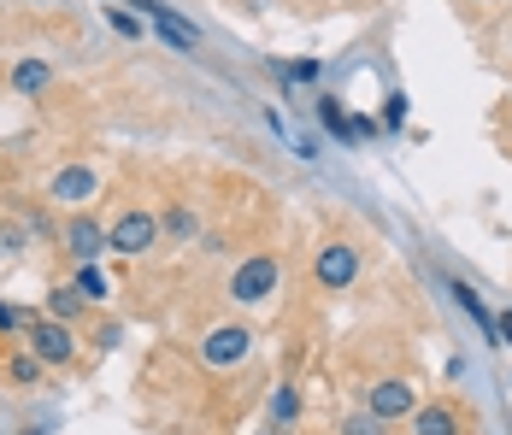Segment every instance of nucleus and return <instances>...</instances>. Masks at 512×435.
I'll return each instance as SVG.
<instances>
[{
    "mask_svg": "<svg viewBox=\"0 0 512 435\" xmlns=\"http://www.w3.org/2000/svg\"><path fill=\"white\" fill-rule=\"evenodd\" d=\"M283 283V265L271 259V253H254L248 265H236V277H230V300L236 306H265L271 294Z\"/></svg>",
    "mask_w": 512,
    "mask_h": 435,
    "instance_id": "nucleus-1",
    "label": "nucleus"
},
{
    "mask_svg": "<svg viewBox=\"0 0 512 435\" xmlns=\"http://www.w3.org/2000/svg\"><path fill=\"white\" fill-rule=\"evenodd\" d=\"M248 353H254V330H248V324H212L206 341H201V359L212 371H236Z\"/></svg>",
    "mask_w": 512,
    "mask_h": 435,
    "instance_id": "nucleus-2",
    "label": "nucleus"
},
{
    "mask_svg": "<svg viewBox=\"0 0 512 435\" xmlns=\"http://www.w3.org/2000/svg\"><path fill=\"white\" fill-rule=\"evenodd\" d=\"M154 242H159V218H154V212H124V218L106 230V247H112V253H124V259H142Z\"/></svg>",
    "mask_w": 512,
    "mask_h": 435,
    "instance_id": "nucleus-3",
    "label": "nucleus"
},
{
    "mask_svg": "<svg viewBox=\"0 0 512 435\" xmlns=\"http://www.w3.org/2000/svg\"><path fill=\"white\" fill-rule=\"evenodd\" d=\"M365 412H377L383 424L412 418V412H418V388H412L407 377H383V383H371V394H365Z\"/></svg>",
    "mask_w": 512,
    "mask_h": 435,
    "instance_id": "nucleus-4",
    "label": "nucleus"
},
{
    "mask_svg": "<svg viewBox=\"0 0 512 435\" xmlns=\"http://www.w3.org/2000/svg\"><path fill=\"white\" fill-rule=\"evenodd\" d=\"M30 353H36L42 365H71V359H77V336H71L59 318H36V324H30Z\"/></svg>",
    "mask_w": 512,
    "mask_h": 435,
    "instance_id": "nucleus-5",
    "label": "nucleus"
},
{
    "mask_svg": "<svg viewBox=\"0 0 512 435\" xmlns=\"http://www.w3.org/2000/svg\"><path fill=\"white\" fill-rule=\"evenodd\" d=\"M312 277H318L324 289H348V283L359 277V253L348 242H324L318 259H312Z\"/></svg>",
    "mask_w": 512,
    "mask_h": 435,
    "instance_id": "nucleus-6",
    "label": "nucleus"
},
{
    "mask_svg": "<svg viewBox=\"0 0 512 435\" xmlns=\"http://www.w3.org/2000/svg\"><path fill=\"white\" fill-rule=\"evenodd\" d=\"M95 189H101V183H95V171H89V165H65V171L48 183V200H59V206H77V212H83V206L95 200Z\"/></svg>",
    "mask_w": 512,
    "mask_h": 435,
    "instance_id": "nucleus-7",
    "label": "nucleus"
},
{
    "mask_svg": "<svg viewBox=\"0 0 512 435\" xmlns=\"http://www.w3.org/2000/svg\"><path fill=\"white\" fill-rule=\"evenodd\" d=\"M65 253H71L77 265H95V259L106 253V230L95 224V218H83V212H77V218L65 224Z\"/></svg>",
    "mask_w": 512,
    "mask_h": 435,
    "instance_id": "nucleus-8",
    "label": "nucleus"
},
{
    "mask_svg": "<svg viewBox=\"0 0 512 435\" xmlns=\"http://www.w3.org/2000/svg\"><path fill=\"white\" fill-rule=\"evenodd\" d=\"M412 430H418V435H460V406L430 400V406H418V412H412Z\"/></svg>",
    "mask_w": 512,
    "mask_h": 435,
    "instance_id": "nucleus-9",
    "label": "nucleus"
},
{
    "mask_svg": "<svg viewBox=\"0 0 512 435\" xmlns=\"http://www.w3.org/2000/svg\"><path fill=\"white\" fill-rule=\"evenodd\" d=\"M159 24V36H165V48H195V42H201V30H195V24H189V18H177V12H171V6H165V12H159L154 18Z\"/></svg>",
    "mask_w": 512,
    "mask_h": 435,
    "instance_id": "nucleus-10",
    "label": "nucleus"
},
{
    "mask_svg": "<svg viewBox=\"0 0 512 435\" xmlns=\"http://www.w3.org/2000/svg\"><path fill=\"white\" fill-rule=\"evenodd\" d=\"M48 83H53L48 59H18V65H12V89H18V95H42Z\"/></svg>",
    "mask_w": 512,
    "mask_h": 435,
    "instance_id": "nucleus-11",
    "label": "nucleus"
},
{
    "mask_svg": "<svg viewBox=\"0 0 512 435\" xmlns=\"http://www.w3.org/2000/svg\"><path fill=\"white\" fill-rule=\"evenodd\" d=\"M312 112H318V124H324V130H330V136H336V142H354L359 130H354V118H348V112H342V100H318V106H312Z\"/></svg>",
    "mask_w": 512,
    "mask_h": 435,
    "instance_id": "nucleus-12",
    "label": "nucleus"
},
{
    "mask_svg": "<svg viewBox=\"0 0 512 435\" xmlns=\"http://www.w3.org/2000/svg\"><path fill=\"white\" fill-rule=\"evenodd\" d=\"M454 300H460L465 312L477 318V330H483V336H495V318H489V306L477 300V289H465V283H454Z\"/></svg>",
    "mask_w": 512,
    "mask_h": 435,
    "instance_id": "nucleus-13",
    "label": "nucleus"
},
{
    "mask_svg": "<svg viewBox=\"0 0 512 435\" xmlns=\"http://www.w3.org/2000/svg\"><path fill=\"white\" fill-rule=\"evenodd\" d=\"M71 289H77L83 300H89V306H95V300H106V277L95 271V265H77V277H71Z\"/></svg>",
    "mask_w": 512,
    "mask_h": 435,
    "instance_id": "nucleus-14",
    "label": "nucleus"
},
{
    "mask_svg": "<svg viewBox=\"0 0 512 435\" xmlns=\"http://www.w3.org/2000/svg\"><path fill=\"white\" fill-rule=\"evenodd\" d=\"M53 318H59V324H65V318H77V312H83V306H89V300H83V294L77 289H53Z\"/></svg>",
    "mask_w": 512,
    "mask_h": 435,
    "instance_id": "nucleus-15",
    "label": "nucleus"
},
{
    "mask_svg": "<svg viewBox=\"0 0 512 435\" xmlns=\"http://www.w3.org/2000/svg\"><path fill=\"white\" fill-rule=\"evenodd\" d=\"M295 412H301V394H295V388H277V394H271V418H277V424H295Z\"/></svg>",
    "mask_w": 512,
    "mask_h": 435,
    "instance_id": "nucleus-16",
    "label": "nucleus"
},
{
    "mask_svg": "<svg viewBox=\"0 0 512 435\" xmlns=\"http://www.w3.org/2000/svg\"><path fill=\"white\" fill-rule=\"evenodd\" d=\"M165 230H171L177 242H189V236H195V212H189V206H171V212H165Z\"/></svg>",
    "mask_w": 512,
    "mask_h": 435,
    "instance_id": "nucleus-17",
    "label": "nucleus"
},
{
    "mask_svg": "<svg viewBox=\"0 0 512 435\" xmlns=\"http://www.w3.org/2000/svg\"><path fill=\"white\" fill-rule=\"evenodd\" d=\"M407 106H412V100L395 89V95L383 100V124H389V130H401V124H407Z\"/></svg>",
    "mask_w": 512,
    "mask_h": 435,
    "instance_id": "nucleus-18",
    "label": "nucleus"
},
{
    "mask_svg": "<svg viewBox=\"0 0 512 435\" xmlns=\"http://www.w3.org/2000/svg\"><path fill=\"white\" fill-rule=\"evenodd\" d=\"M342 435H383V418H377V412H354V418L342 424Z\"/></svg>",
    "mask_w": 512,
    "mask_h": 435,
    "instance_id": "nucleus-19",
    "label": "nucleus"
},
{
    "mask_svg": "<svg viewBox=\"0 0 512 435\" xmlns=\"http://www.w3.org/2000/svg\"><path fill=\"white\" fill-rule=\"evenodd\" d=\"M106 24H112L118 36H130V42H142V24H136L130 12H106Z\"/></svg>",
    "mask_w": 512,
    "mask_h": 435,
    "instance_id": "nucleus-20",
    "label": "nucleus"
},
{
    "mask_svg": "<svg viewBox=\"0 0 512 435\" xmlns=\"http://www.w3.org/2000/svg\"><path fill=\"white\" fill-rule=\"evenodd\" d=\"M42 377V359L30 353V359H12V383H36Z\"/></svg>",
    "mask_w": 512,
    "mask_h": 435,
    "instance_id": "nucleus-21",
    "label": "nucleus"
},
{
    "mask_svg": "<svg viewBox=\"0 0 512 435\" xmlns=\"http://www.w3.org/2000/svg\"><path fill=\"white\" fill-rule=\"evenodd\" d=\"M283 77H289V83H312L318 65H312V59H295V65H283Z\"/></svg>",
    "mask_w": 512,
    "mask_h": 435,
    "instance_id": "nucleus-22",
    "label": "nucleus"
},
{
    "mask_svg": "<svg viewBox=\"0 0 512 435\" xmlns=\"http://www.w3.org/2000/svg\"><path fill=\"white\" fill-rule=\"evenodd\" d=\"M0 330H18V312H12L6 300H0Z\"/></svg>",
    "mask_w": 512,
    "mask_h": 435,
    "instance_id": "nucleus-23",
    "label": "nucleus"
},
{
    "mask_svg": "<svg viewBox=\"0 0 512 435\" xmlns=\"http://www.w3.org/2000/svg\"><path fill=\"white\" fill-rule=\"evenodd\" d=\"M495 341H507L512 347V318H495Z\"/></svg>",
    "mask_w": 512,
    "mask_h": 435,
    "instance_id": "nucleus-24",
    "label": "nucleus"
}]
</instances>
